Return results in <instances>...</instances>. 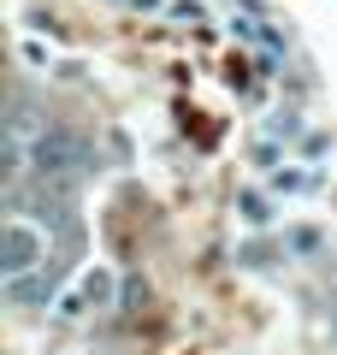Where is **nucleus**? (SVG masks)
<instances>
[{
	"mask_svg": "<svg viewBox=\"0 0 337 355\" xmlns=\"http://www.w3.org/2000/svg\"><path fill=\"white\" fill-rule=\"evenodd\" d=\"M36 261H42V237L24 225V219H12V225H6V237H0V272L18 284Z\"/></svg>",
	"mask_w": 337,
	"mask_h": 355,
	"instance_id": "1",
	"label": "nucleus"
},
{
	"mask_svg": "<svg viewBox=\"0 0 337 355\" xmlns=\"http://www.w3.org/2000/svg\"><path fill=\"white\" fill-rule=\"evenodd\" d=\"M36 166H42V172H53V178H71L77 148H71L65 137H42V142H36Z\"/></svg>",
	"mask_w": 337,
	"mask_h": 355,
	"instance_id": "2",
	"label": "nucleus"
}]
</instances>
